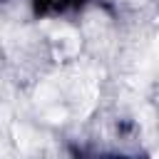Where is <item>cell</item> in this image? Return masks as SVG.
Returning a JSON list of instances; mask_svg holds the SVG:
<instances>
[{
	"label": "cell",
	"mask_w": 159,
	"mask_h": 159,
	"mask_svg": "<svg viewBox=\"0 0 159 159\" xmlns=\"http://www.w3.org/2000/svg\"><path fill=\"white\" fill-rule=\"evenodd\" d=\"M157 157H159V152H157Z\"/></svg>",
	"instance_id": "1"
}]
</instances>
